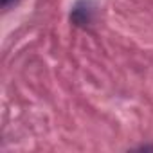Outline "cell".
<instances>
[{
    "instance_id": "cell-2",
    "label": "cell",
    "mask_w": 153,
    "mask_h": 153,
    "mask_svg": "<svg viewBox=\"0 0 153 153\" xmlns=\"http://www.w3.org/2000/svg\"><path fill=\"white\" fill-rule=\"evenodd\" d=\"M13 4H16V0H2V7L4 9H9Z\"/></svg>"
},
{
    "instance_id": "cell-1",
    "label": "cell",
    "mask_w": 153,
    "mask_h": 153,
    "mask_svg": "<svg viewBox=\"0 0 153 153\" xmlns=\"http://www.w3.org/2000/svg\"><path fill=\"white\" fill-rule=\"evenodd\" d=\"M96 2L94 0H78L72 7L70 13V20L76 25H88L94 22V15H96Z\"/></svg>"
}]
</instances>
